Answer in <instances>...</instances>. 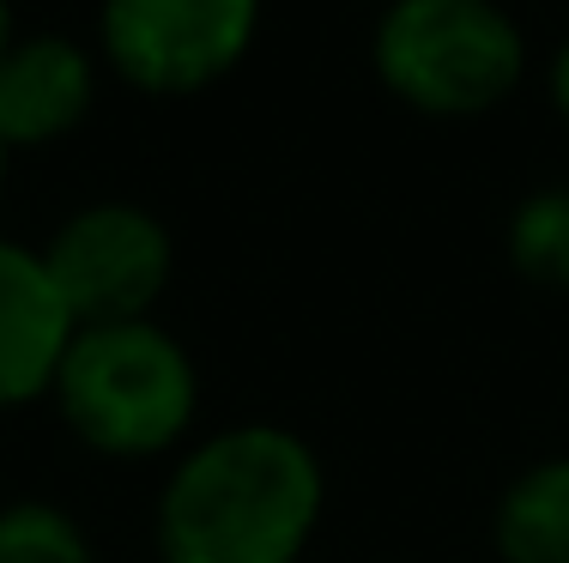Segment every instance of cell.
<instances>
[{"mask_svg": "<svg viewBox=\"0 0 569 563\" xmlns=\"http://www.w3.org/2000/svg\"><path fill=\"white\" fill-rule=\"evenodd\" d=\"M546 91H551V110L569 122V37L558 43V56H551V67H546Z\"/></svg>", "mask_w": 569, "mask_h": 563, "instance_id": "8fae6325", "label": "cell"}, {"mask_svg": "<svg viewBox=\"0 0 569 563\" xmlns=\"http://www.w3.org/2000/svg\"><path fill=\"white\" fill-rule=\"evenodd\" d=\"M7 158H12V152H7V145H0V188H7Z\"/></svg>", "mask_w": 569, "mask_h": 563, "instance_id": "4fadbf2b", "label": "cell"}, {"mask_svg": "<svg viewBox=\"0 0 569 563\" xmlns=\"http://www.w3.org/2000/svg\"><path fill=\"white\" fill-rule=\"evenodd\" d=\"M261 31V0H103L98 61L152 98H188L237 73Z\"/></svg>", "mask_w": 569, "mask_h": 563, "instance_id": "277c9868", "label": "cell"}, {"mask_svg": "<svg viewBox=\"0 0 569 563\" xmlns=\"http://www.w3.org/2000/svg\"><path fill=\"white\" fill-rule=\"evenodd\" d=\"M503 563H569V454L527 466L491 521Z\"/></svg>", "mask_w": 569, "mask_h": 563, "instance_id": "ba28073f", "label": "cell"}, {"mask_svg": "<svg viewBox=\"0 0 569 563\" xmlns=\"http://www.w3.org/2000/svg\"><path fill=\"white\" fill-rule=\"evenodd\" d=\"M370 61L406 110L467 122L515 98L527 37L497 0H388Z\"/></svg>", "mask_w": 569, "mask_h": 563, "instance_id": "3957f363", "label": "cell"}, {"mask_svg": "<svg viewBox=\"0 0 569 563\" xmlns=\"http://www.w3.org/2000/svg\"><path fill=\"white\" fill-rule=\"evenodd\" d=\"M56 406L91 454L146 461L188 436L200 412V375L188 345L158 321L73 328L56 370Z\"/></svg>", "mask_w": 569, "mask_h": 563, "instance_id": "7a4b0ae2", "label": "cell"}, {"mask_svg": "<svg viewBox=\"0 0 569 563\" xmlns=\"http://www.w3.org/2000/svg\"><path fill=\"white\" fill-rule=\"evenodd\" d=\"M0 563H91V540L67 509L19 497L0 509Z\"/></svg>", "mask_w": 569, "mask_h": 563, "instance_id": "30bf717a", "label": "cell"}, {"mask_svg": "<svg viewBox=\"0 0 569 563\" xmlns=\"http://www.w3.org/2000/svg\"><path fill=\"white\" fill-rule=\"evenodd\" d=\"M43 267L73 328L152 321V303L170 285L176 243L164 219L140 200H91L49 237Z\"/></svg>", "mask_w": 569, "mask_h": 563, "instance_id": "5b68a950", "label": "cell"}, {"mask_svg": "<svg viewBox=\"0 0 569 563\" xmlns=\"http://www.w3.org/2000/svg\"><path fill=\"white\" fill-rule=\"evenodd\" d=\"M73 315L49 285L43 249L0 237V412L31 406L56 388Z\"/></svg>", "mask_w": 569, "mask_h": 563, "instance_id": "52a82bcc", "label": "cell"}, {"mask_svg": "<svg viewBox=\"0 0 569 563\" xmlns=\"http://www.w3.org/2000/svg\"><path fill=\"white\" fill-rule=\"evenodd\" d=\"M7 43H12V7L0 0V56H7Z\"/></svg>", "mask_w": 569, "mask_h": 563, "instance_id": "7c38bea8", "label": "cell"}, {"mask_svg": "<svg viewBox=\"0 0 569 563\" xmlns=\"http://www.w3.org/2000/svg\"><path fill=\"white\" fill-rule=\"evenodd\" d=\"M328 479L284 424H230L176 461L158 497L164 563H297L321 527Z\"/></svg>", "mask_w": 569, "mask_h": 563, "instance_id": "6da1fadb", "label": "cell"}, {"mask_svg": "<svg viewBox=\"0 0 569 563\" xmlns=\"http://www.w3.org/2000/svg\"><path fill=\"white\" fill-rule=\"evenodd\" d=\"M98 56L73 37H12L0 56V145H56L91 115Z\"/></svg>", "mask_w": 569, "mask_h": 563, "instance_id": "8992f818", "label": "cell"}, {"mask_svg": "<svg viewBox=\"0 0 569 563\" xmlns=\"http://www.w3.org/2000/svg\"><path fill=\"white\" fill-rule=\"evenodd\" d=\"M503 249L521 279L546 291H569V188H533L515 200Z\"/></svg>", "mask_w": 569, "mask_h": 563, "instance_id": "9c48e42d", "label": "cell"}]
</instances>
